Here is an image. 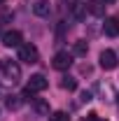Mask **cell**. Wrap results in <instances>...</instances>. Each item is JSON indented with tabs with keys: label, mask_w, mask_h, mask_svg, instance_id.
Instances as JSON below:
<instances>
[{
	"label": "cell",
	"mask_w": 119,
	"mask_h": 121,
	"mask_svg": "<svg viewBox=\"0 0 119 121\" xmlns=\"http://www.w3.org/2000/svg\"><path fill=\"white\" fill-rule=\"evenodd\" d=\"M19 79H21V68H19V63L7 60V58H0V84L14 86V84H19Z\"/></svg>",
	"instance_id": "6da1fadb"
},
{
	"label": "cell",
	"mask_w": 119,
	"mask_h": 121,
	"mask_svg": "<svg viewBox=\"0 0 119 121\" xmlns=\"http://www.w3.org/2000/svg\"><path fill=\"white\" fill-rule=\"evenodd\" d=\"M19 60H23V63H28V65L37 63V60H40L37 47H35V44H21V47H19Z\"/></svg>",
	"instance_id": "7a4b0ae2"
},
{
	"label": "cell",
	"mask_w": 119,
	"mask_h": 121,
	"mask_svg": "<svg viewBox=\"0 0 119 121\" xmlns=\"http://www.w3.org/2000/svg\"><path fill=\"white\" fill-rule=\"evenodd\" d=\"M47 86H49V82L45 79V75H33L28 79L26 91H23V98H26V95H33V93H40V91H45Z\"/></svg>",
	"instance_id": "3957f363"
},
{
	"label": "cell",
	"mask_w": 119,
	"mask_h": 121,
	"mask_svg": "<svg viewBox=\"0 0 119 121\" xmlns=\"http://www.w3.org/2000/svg\"><path fill=\"white\" fill-rule=\"evenodd\" d=\"M51 65H54V70H68L70 65H73V54H68V51H59L56 56H54V60H51Z\"/></svg>",
	"instance_id": "277c9868"
},
{
	"label": "cell",
	"mask_w": 119,
	"mask_h": 121,
	"mask_svg": "<svg viewBox=\"0 0 119 121\" xmlns=\"http://www.w3.org/2000/svg\"><path fill=\"white\" fill-rule=\"evenodd\" d=\"M117 65H119V58H117V54H114L112 49L101 51V68H103V70H114Z\"/></svg>",
	"instance_id": "5b68a950"
},
{
	"label": "cell",
	"mask_w": 119,
	"mask_h": 121,
	"mask_svg": "<svg viewBox=\"0 0 119 121\" xmlns=\"http://www.w3.org/2000/svg\"><path fill=\"white\" fill-rule=\"evenodd\" d=\"M23 42V35L19 33V30H7L5 35H2V44L7 47V49H14V47H21Z\"/></svg>",
	"instance_id": "8992f818"
},
{
	"label": "cell",
	"mask_w": 119,
	"mask_h": 121,
	"mask_svg": "<svg viewBox=\"0 0 119 121\" xmlns=\"http://www.w3.org/2000/svg\"><path fill=\"white\" fill-rule=\"evenodd\" d=\"M103 30L107 37H117L119 35V16H107L103 23Z\"/></svg>",
	"instance_id": "52a82bcc"
},
{
	"label": "cell",
	"mask_w": 119,
	"mask_h": 121,
	"mask_svg": "<svg viewBox=\"0 0 119 121\" xmlns=\"http://www.w3.org/2000/svg\"><path fill=\"white\" fill-rule=\"evenodd\" d=\"M87 9H89L93 16H103L105 14V2L103 0H89V2H87Z\"/></svg>",
	"instance_id": "ba28073f"
},
{
	"label": "cell",
	"mask_w": 119,
	"mask_h": 121,
	"mask_svg": "<svg viewBox=\"0 0 119 121\" xmlns=\"http://www.w3.org/2000/svg\"><path fill=\"white\" fill-rule=\"evenodd\" d=\"M87 12H89V9H87V5H84V2H77V0L70 2V14H73L75 19H84Z\"/></svg>",
	"instance_id": "9c48e42d"
},
{
	"label": "cell",
	"mask_w": 119,
	"mask_h": 121,
	"mask_svg": "<svg viewBox=\"0 0 119 121\" xmlns=\"http://www.w3.org/2000/svg\"><path fill=\"white\" fill-rule=\"evenodd\" d=\"M33 12H35L37 16H49L51 14V5H49L47 0H40V2L33 5Z\"/></svg>",
	"instance_id": "30bf717a"
},
{
	"label": "cell",
	"mask_w": 119,
	"mask_h": 121,
	"mask_svg": "<svg viewBox=\"0 0 119 121\" xmlns=\"http://www.w3.org/2000/svg\"><path fill=\"white\" fill-rule=\"evenodd\" d=\"M87 51H89L87 40H77V42L73 44V54H75V56H87Z\"/></svg>",
	"instance_id": "8fae6325"
},
{
	"label": "cell",
	"mask_w": 119,
	"mask_h": 121,
	"mask_svg": "<svg viewBox=\"0 0 119 121\" xmlns=\"http://www.w3.org/2000/svg\"><path fill=\"white\" fill-rule=\"evenodd\" d=\"M5 105H7V109H19V107L23 105V98L21 95H7Z\"/></svg>",
	"instance_id": "7c38bea8"
},
{
	"label": "cell",
	"mask_w": 119,
	"mask_h": 121,
	"mask_svg": "<svg viewBox=\"0 0 119 121\" xmlns=\"http://www.w3.org/2000/svg\"><path fill=\"white\" fill-rule=\"evenodd\" d=\"M61 89L75 91V89H77V79H73V77H63V79H61Z\"/></svg>",
	"instance_id": "4fadbf2b"
},
{
	"label": "cell",
	"mask_w": 119,
	"mask_h": 121,
	"mask_svg": "<svg viewBox=\"0 0 119 121\" xmlns=\"http://www.w3.org/2000/svg\"><path fill=\"white\" fill-rule=\"evenodd\" d=\"M49 121H70V117H68V112H54V114H49Z\"/></svg>",
	"instance_id": "5bb4252c"
},
{
	"label": "cell",
	"mask_w": 119,
	"mask_h": 121,
	"mask_svg": "<svg viewBox=\"0 0 119 121\" xmlns=\"http://www.w3.org/2000/svg\"><path fill=\"white\" fill-rule=\"evenodd\" d=\"M35 109H37L40 114H49V105H47L45 100H35Z\"/></svg>",
	"instance_id": "9a60e30c"
},
{
	"label": "cell",
	"mask_w": 119,
	"mask_h": 121,
	"mask_svg": "<svg viewBox=\"0 0 119 121\" xmlns=\"http://www.w3.org/2000/svg\"><path fill=\"white\" fill-rule=\"evenodd\" d=\"M87 121H105V119H101V117H98V114H93V112H91L89 117H87Z\"/></svg>",
	"instance_id": "2e32d148"
},
{
	"label": "cell",
	"mask_w": 119,
	"mask_h": 121,
	"mask_svg": "<svg viewBox=\"0 0 119 121\" xmlns=\"http://www.w3.org/2000/svg\"><path fill=\"white\" fill-rule=\"evenodd\" d=\"M103 2H105V5H110V2H114V0H103Z\"/></svg>",
	"instance_id": "e0dca14e"
},
{
	"label": "cell",
	"mask_w": 119,
	"mask_h": 121,
	"mask_svg": "<svg viewBox=\"0 0 119 121\" xmlns=\"http://www.w3.org/2000/svg\"><path fill=\"white\" fill-rule=\"evenodd\" d=\"M0 5H5V0H0Z\"/></svg>",
	"instance_id": "ac0fdd59"
},
{
	"label": "cell",
	"mask_w": 119,
	"mask_h": 121,
	"mask_svg": "<svg viewBox=\"0 0 119 121\" xmlns=\"http://www.w3.org/2000/svg\"><path fill=\"white\" fill-rule=\"evenodd\" d=\"M117 103H119V93H117Z\"/></svg>",
	"instance_id": "d6986e66"
}]
</instances>
